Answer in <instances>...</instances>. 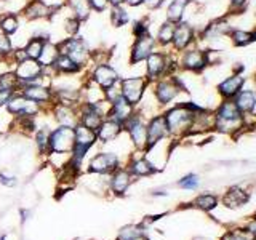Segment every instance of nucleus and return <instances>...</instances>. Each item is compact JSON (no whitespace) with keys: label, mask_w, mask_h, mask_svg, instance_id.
<instances>
[{"label":"nucleus","mask_w":256,"mask_h":240,"mask_svg":"<svg viewBox=\"0 0 256 240\" xmlns=\"http://www.w3.org/2000/svg\"><path fill=\"white\" fill-rule=\"evenodd\" d=\"M200 109H204L200 104L196 102H178L174 104L173 108L166 109L164 112L168 130H170V134L173 136H184L189 134L192 122H194L196 112H198Z\"/></svg>","instance_id":"f257e3e1"},{"label":"nucleus","mask_w":256,"mask_h":240,"mask_svg":"<svg viewBox=\"0 0 256 240\" xmlns=\"http://www.w3.org/2000/svg\"><path fill=\"white\" fill-rule=\"evenodd\" d=\"M216 124L214 128L221 133H236L245 126V116L240 112L234 100H221L214 109Z\"/></svg>","instance_id":"f03ea898"},{"label":"nucleus","mask_w":256,"mask_h":240,"mask_svg":"<svg viewBox=\"0 0 256 240\" xmlns=\"http://www.w3.org/2000/svg\"><path fill=\"white\" fill-rule=\"evenodd\" d=\"M150 86H152V94H154V98L160 108L172 104L182 92H186V86H184L182 80L178 74L165 76L156 80L154 84H150Z\"/></svg>","instance_id":"7ed1b4c3"},{"label":"nucleus","mask_w":256,"mask_h":240,"mask_svg":"<svg viewBox=\"0 0 256 240\" xmlns=\"http://www.w3.org/2000/svg\"><path fill=\"white\" fill-rule=\"evenodd\" d=\"M178 64L180 70L192 72V74H202V72L210 68L208 62V50H204L197 45L188 48L181 53H178Z\"/></svg>","instance_id":"20e7f679"},{"label":"nucleus","mask_w":256,"mask_h":240,"mask_svg":"<svg viewBox=\"0 0 256 240\" xmlns=\"http://www.w3.org/2000/svg\"><path fill=\"white\" fill-rule=\"evenodd\" d=\"M58 45L60 54H66L70 60H74L78 66L85 68L88 62L92 61V52L88 45L85 44V40L82 37H69L61 40Z\"/></svg>","instance_id":"39448f33"},{"label":"nucleus","mask_w":256,"mask_h":240,"mask_svg":"<svg viewBox=\"0 0 256 240\" xmlns=\"http://www.w3.org/2000/svg\"><path fill=\"white\" fill-rule=\"evenodd\" d=\"M149 86H150V82L148 80L146 76H133V77L120 78L122 96L128 102H132L133 106H138V104L142 101Z\"/></svg>","instance_id":"423d86ee"},{"label":"nucleus","mask_w":256,"mask_h":240,"mask_svg":"<svg viewBox=\"0 0 256 240\" xmlns=\"http://www.w3.org/2000/svg\"><path fill=\"white\" fill-rule=\"evenodd\" d=\"M197 45V29L192 26L189 21H181L176 24L173 42H172V50L176 53H181L188 48Z\"/></svg>","instance_id":"0eeeda50"},{"label":"nucleus","mask_w":256,"mask_h":240,"mask_svg":"<svg viewBox=\"0 0 256 240\" xmlns=\"http://www.w3.org/2000/svg\"><path fill=\"white\" fill-rule=\"evenodd\" d=\"M13 72L16 74V77H18L21 85H26V84H38L42 78H46L44 76V66H42V64H40L37 60H30V58H26V60L20 61L14 66V70Z\"/></svg>","instance_id":"6e6552de"},{"label":"nucleus","mask_w":256,"mask_h":240,"mask_svg":"<svg viewBox=\"0 0 256 240\" xmlns=\"http://www.w3.org/2000/svg\"><path fill=\"white\" fill-rule=\"evenodd\" d=\"M76 146V130L70 126H60L50 133V150L56 154L72 152Z\"/></svg>","instance_id":"1a4fd4ad"},{"label":"nucleus","mask_w":256,"mask_h":240,"mask_svg":"<svg viewBox=\"0 0 256 240\" xmlns=\"http://www.w3.org/2000/svg\"><path fill=\"white\" fill-rule=\"evenodd\" d=\"M232 29L234 28H232L229 20L222 16V18H216V20L210 21L206 26H204L200 30H197V38L205 40V42H214V40H220L224 37L229 38V34H230Z\"/></svg>","instance_id":"9d476101"},{"label":"nucleus","mask_w":256,"mask_h":240,"mask_svg":"<svg viewBox=\"0 0 256 240\" xmlns=\"http://www.w3.org/2000/svg\"><path fill=\"white\" fill-rule=\"evenodd\" d=\"M157 46H158L157 40L152 34L134 38V42L132 45V50H130V64L132 66H136V64L144 62L149 58V54L152 52L157 50Z\"/></svg>","instance_id":"9b49d317"},{"label":"nucleus","mask_w":256,"mask_h":240,"mask_svg":"<svg viewBox=\"0 0 256 240\" xmlns=\"http://www.w3.org/2000/svg\"><path fill=\"white\" fill-rule=\"evenodd\" d=\"M124 130H126L128 134H130L136 149H140V150L148 149V124H144L141 114L136 112V114L124 125Z\"/></svg>","instance_id":"f8f14e48"},{"label":"nucleus","mask_w":256,"mask_h":240,"mask_svg":"<svg viewBox=\"0 0 256 240\" xmlns=\"http://www.w3.org/2000/svg\"><path fill=\"white\" fill-rule=\"evenodd\" d=\"M246 85V77L242 72H232L230 76L222 78L216 85V93L220 94L221 100H234L240 90H244Z\"/></svg>","instance_id":"ddd939ff"},{"label":"nucleus","mask_w":256,"mask_h":240,"mask_svg":"<svg viewBox=\"0 0 256 240\" xmlns=\"http://www.w3.org/2000/svg\"><path fill=\"white\" fill-rule=\"evenodd\" d=\"M6 109L13 116H30L36 117L40 112V104L26 98L22 93H13L6 102Z\"/></svg>","instance_id":"4468645a"},{"label":"nucleus","mask_w":256,"mask_h":240,"mask_svg":"<svg viewBox=\"0 0 256 240\" xmlns=\"http://www.w3.org/2000/svg\"><path fill=\"white\" fill-rule=\"evenodd\" d=\"M90 78L93 82L101 86L102 90H108V88L114 86L116 84L120 82V76L118 72L110 66L109 62H102V64H94L93 70L90 72Z\"/></svg>","instance_id":"2eb2a0df"},{"label":"nucleus","mask_w":256,"mask_h":240,"mask_svg":"<svg viewBox=\"0 0 256 240\" xmlns=\"http://www.w3.org/2000/svg\"><path fill=\"white\" fill-rule=\"evenodd\" d=\"M61 8V5H48L45 0H30L22 8V13L29 21L37 20H52L53 14Z\"/></svg>","instance_id":"dca6fc26"},{"label":"nucleus","mask_w":256,"mask_h":240,"mask_svg":"<svg viewBox=\"0 0 256 240\" xmlns=\"http://www.w3.org/2000/svg\"><path fill=\"white\" fill-rule=\"evenodd\" d=\"M166 136H170V130H168L164 112L162 114L152 116L148 122V149L154 148L156 144H158L162 140H165Z\"/></svg>","instance_id":"f3484780"},{"label":"nucleus","mask_w":256,"mask_h":240,"mask_svg":"<svg viewBox=\"0 0 256 240\" xmlns=\"http://www.w3.org/2000/svg\"><path fill=\"white\" fill-rule=\"evenodd\" d=\"M21 93L26 96V98L32 100L37 104H46L54 101V93L48 85L42 84H26L21 85Z\"/></svg>","instance_id":"a211bd4d"},{"label":"nucleus","mask_w":256,"mask_h":240,"mask_svg":"<svg viewBox=\"0 0 256 240\" xmlns=\"http://www.w3.org/2000/svg\"><path fill=\"white\" fill-rule=\"evenodd\" d=\"M118 168V157L112 152H100L90 162V172L93 173H112Z\"/></svg>","instance_id":"6ab92c4d"},{"label":"nucleus","mask_w":256,"mask_h":240,"mask_svg":"<svg viewBox=\"0 0 256 240\" xmlns=\"http://www.w3.org/2000/svg\"><path fill=\"white\" fill-rule=\"evenodd\" d=\"M134 114H136V106H133L132 102H128L124 96H118L114 102H110V110L108 117L125 125Z\"/></svg>","instance_id":"aec40b11"},{"label":"nucleus","mask_w":256,"mask_h":240,"mask_svg":"<svg viewBox=\"0 0 256 240\" xmlns=\"http://www.w3.org/2000/svg\"><path fill=\"white\" fill-rule=\"evenodd\" d=\"M53 114H54V118L58 120V124L61 126L76 128L80 124V116H77L74 106H66V104L56 102L53 106Z\"/></svg>","instance_id":"412c9836"},{"label":"nucleus","mask_w":256,"mask_h":240,"mask_svg":"<svg viewBox=\"0 0 256 240\" xmlns=\"http://www.w3.org/2000/svg\"><path fill=\"white\" fill-rule=\"evenodd\" d=\"M194 4V0H172L166 6L165 12V20L178 24L181 21H184L186 18V13L189 10V6Z\"/></svg>","instance_id":"4be33fe9"},{"label":"nucleus","mask_w":256,"mask_h":240,"mask_svg":"<svg viewBox=\"0 0 256 240\" xmlns=\"http://www.w3.org/2000/svg\"><path fill=\"white\" fill-rule=\"evenodd\" d=\"M237 108L240 109V112L246 117L252 116L256 110V90L254 88H244L240 90L238 94L234 98Z\"/></svg>","instance_id":"5701e85b"},{"label":"nucleus","mask_w":256,"mask_h":240,"mask_svg":"<svg viewBox=\"0 0 256 240\" xmlns=\"http://www.w3.org/2000/svg\"><path fill=\"white\" fill-rule=\"evenodd\" d=\"M124 130V125L117 122V120L114 118H104V122L101 124V126L98 128V132H96V134H98V140L101 142H109V141H114L117 136L122 133Z\"/></svg>","instance_id":"b1692460"},{"label":"nucleus","mask_w":256,"mask_h":240,"mask_svg":"<svg viewBox=\"0 0 256 240\" xmlns=\"http://www.w3.org/2000/svg\"><path fill=\"white\" fill-rule=\"evenodd\" d=\"M174 29H176V24L174 22H170V21H164L162 24L158 26L157 29V36H156V40H157V45L162 46L164 50L165 48H172V42H173V36H174Z\"/></svg>","instance_id":"393cba45"},{"label":"nucleus","mask_w":256,"mask_h":240,"mask_svg":"<svg viewBox=\"0 0 256 240\" xmlns=\"http://www.w3.org/2000/svg\"><path fill=\"white\" fill-rule=\"evenodd\" d=\"M229 40L232 45L237 48H244L254 44V34L253 29H244V28H234L229 34Z\"/></svg>","instance_id":"a878e982"},{"label":"nucleus","mask_w":256,"mask_h":240,"mask_svg":"<svg viewBox=\"0 0 256 240\" xmlns=\"http://www.w3.org/2000/svg\"><path fill=\"white\" fill-rule=\"evenodd\" d=\"M48 36L46 34H37L32 38L28 40L26 46H24V52H26V56L30 60H38V56L42 54V50L45 44L48 42Z\"/></svg>","instance_id":"bb28decb"},{"label":"nucleus","mask_w":256,"mask_h":240,"mask_svg":"<svg viewBox=\"0 0 256 240\" xmlns=\"http://www.w3.org/2000/svg\"><path fill=\"white\" fill-rule=\"evenodd\" d=\"M68 6L70 8L72 16H76L80 22L86 21L93 12L90 0H68Z\"/></svg>","instance_id":"cd10ccee"},{"label":"nucleus","mask_w":256,"mask_h":240,"mask_svg":"<svg viewBox=\"0 0 256 240\" xmlns=\"http://www.w3.org/2000/svg\"><path fill=\"white\" fill-rule=\"evenodd\" d=\"M53 66H54L56 72H58V76L60 74H68V76L69 74H78V72L84 69L82 66H78L74 60H70L66 54H60L58 58H56Z\"/></svg>","instance_id":"c85d7f7f"},{"label":"nucleus","mask_w":256,"mask_h":240,"mask_svg":"<svg viewBox=\"0 0 256 240\" xmlns=\"http://www.w3.org/2000/svg\"><path fill=\"white\" fill-rule=\"evenodd\" d=\"M132 182V173L130 170H117L114 172V176H112V181H110V186H112V190L116 192V194H124L126 190V188L130 186Z\"/></svg>","instance_id":"c756f323"},{"label":"nucleus","mask_w":256,"mask_h":240,"mask_svg":"<svg viewBox=\"0 0 256 240\" xmlns=\"http://www.w3.org/2000/svg\"><path fill=\"white\" fill-rule=\"evenodd\" d=\"M60 56V50H58V45L56 44H52L50 40L45 44V46H44V50H42V54L38 56V62L42 64L44 68H46V66H53L54 64V61H56V58Z\"/></svg>","instance_id":"7c9ffc66"},{"label":"nucleus","mask_w":256,"mask_h":240,"mask_svg":"<svg viewBox=\"0 0 256 240\" xmlns=\"http://www.w3.org/2000/svg\"><path fill=\"white\" fill-rule=\"evenodd\" d=\"M156 172H157V168L144 157L136 158L130 164V173H133L136 176H149V174L156 173Z\"/></svg>","instance_id":"2f4dec72"},{"label":"nucleus","mask_w":256,"mask_h":240,"mask_svg":"<svg viewBox=\"0 0 256 240\" xmlns=\"http://www.w3.org/2000/svg\"><path fill=\"white\" fill-rule=\"evenodd\" d=\"M20 80L16 77L14 72H5L0 74V93H8L13 94L20 88Z\"/></svg>","instance_id":"473e14b6"},{"label":"nucleus","mask_w":256,"mask_h":240,"mask_svg":"<svg viewBox=\"0 0 256 240\" xmlns=\"http://www.w3.org/2000/svg\"><path fill=\"white\" fill-rule=\"evenodd\" d=\"M109 10H110L109 13L110 24L114 28H122L130 21V16H128V12L125 10L124 5H114V6H110Z\"/></svg>","instance_id":"72a5a7b5"},{"label":"nucleus","mask_w":256,"mask_h":240,"mask_svg":"<svg viewBox=\"0 0 256 240\" xmlns=\"http://www.w3.org/2000/svg\"><path fill=\"white\" fill-rule=\"evenodd\" d=\"M248 202V196L240 188H230L224 197V204L229 206H240Z\"/></svg>","instance_id":"f704fd0d"},{"label":"nucleus","mask_w":256,"mask_h":240,"mask_svg":"<svg viewBox=\"0 0 256 240\" xmlns=\"http://www.w3.org/2000/svg\"><path fill=\"white\" fill-rule=\"evenodd\" d=\"M18 28H20L18 14H14V13L2 14V18H0V30H4L8 36H12L18 30Z\"/></svg>","instance_id":"c9c22d12"},{"label":"nucleus","mask_w":256,"mask_h":240,"mask_svg":"<svg viewBox=\"0 0 256 240\" xmlns=\"http://www.w3.org/2000/svg\"><path fill=\"white\" fill-rule=\"evenodd\" d=\"M132 32H133L134 38H138V37H142V36L150 34V21H149L148 18H142V20L134 21Z\"/></svg>","instance_id":"e433bc0d"},{"label":"nucleus","mask_w":256,"mask_h":240,"mask_svg":"<svg viewBox=\"0 0 256 240\" xmlns=\"http://www.w3.org/2000/svg\"><path fill=\"white\" fill-rule=\"evenodd\" d=\"M12 53H13V45H12L10 36L5 34L4 30H0V56H2L4 60H6Z\"/></svg>","instance_id":"4c0bfd02"},{"label":"nucleus","mask_w":256,"mask_h":240,"mask_svg":"<svg viewBox=\"0 0 256 240\" xmlns=\"http://www.w3.org/2000/svg\"><path fill=\"white\" fill-rule=\"evenodd\" d=\"M50 133L52 132H46V130H38L37 132V146L40 152H45L50 150Z\"/></svg>","instance_id":"58836bf2"},{"label":"nucleus","mask_w":256,"mask_h":240,"mask_svg":"<svg viewBox=\"0 0 256 240\" xmlns=\"http://www.w3.org/2000/svg\"><path fill=\"white\" fill-rule=\"evenodd\" d=\"M196 205L202 208V210H212V208L216 206V197L212 196V194L198 196L197 200H196Z\"/></svg>","instance_id":"ea45409f"},{"label":"nucleus","mask_w":256,"mask_h":240,"mask_svg":"<svg viewBox=\"0 0 256 240\" xmlns=\"http://www.w3.org/2000/svg\"><path fill=\"white\" fill-rule=\"evenodd\" d=\"M64 24H66V28H64V29H66L68 34H69V36H72V37H76V36L78 34V30H80V24H82V22H80V21L76 18V16H70V18H68V20H66V22H64Z\"/></svg>","instance_id":"a19ab883"},{"label":"nucleus","mask_w":256,"mask_h":240,"mask_svg":"<svg viewBox=\"0 0 256 240\" xmlns=\"http://www.w3.org/2000/svg\"><path fill=\"white\" fill-rule=\"evenodd\" d=\"M222 240H253V232H246V230H234L230 234L224 236Z\"/></svg>","instance_id":"79ce46f5"},{"label":"nucleus","mask_w":256,"mask_h":240,"mask_svg":"<svg viewBox=\"0 0 256 240\" xmlns=\"http://www.w3.org/2000/svg\"><path fill=\"white\" fill-rule=\"evenodd\" d=\"M197 186H198L197 174H188L180 181V188H182V189H196Z\"/></svg>","instance_id":"37998d69"},{"label":"nucleus","mask_w":256,"mask_h":240,"mask_svg":"<svg viewBox=\"0 0 256 240\" xmlns=\"http://www.w3.org/2000/svg\"><path fill=\"white\" fill-rule=\"evenodd\" d=\"M250 0H229V12L230 13H242Z\"/></svg>","instance_id":"c03bdc74"},{"label":"nucleus","mask_w":256,"mask_h":240,"mask_svg":"<svg viewBox=\"0 0 256 240\" xmlns=\"http://www.w3.org/2000/svg\"><path fill=\"white\" fill-rule=\"evenodd\" d=\"M138 236H141V232L138 230V228L128 226V228L122 229V232H120V236H118V240H132V238L138 237Z\"/></svg>","instance_id":"a18cd8bd"},{"label":"nucleus","mask_w":256,"mask_h":240,"mask_svg":"<svg viewBox=\"0 0 256 240\" xmlns=\"http://www.w3.org/2000/svg\"><path fill=\"white\" fill-rule=\"evenodd\" d=\"M90 4H92L93 10L98 13H102V12H106L108 8H110L109 0H90Z\"/></svg>","instance_id":"49530a36"},{"label":"nucleus","mask_w":256,"mask_h":240,"mask_svg":"<svg viewBox=\"0 0 256 240\" xmlns=\"http://www.w3.org/2000/svg\"><path fill=\"white\" fill-rule=\"evenodd\" d=\"M165 4V0H144V5L148 6V10H158Z\"/></svg>","instance_id":"de8ad7c7"},{"label":"nucleus","mask_w":256,"mask_h":240,"mask_svg":"<svg viewBox=\"0 0 256 240\" xmlns=\"http://www.w3.org/2000/svg\"><path fill=\"white\" fill-rule=\"evenodd\" d=\"M0 181H2V184H5V186H8V188H13L16 184L14 178H12V176H5V174H0Z\"/></svg>","instance_id":"09e8293b"},{"label":"nucleus","mask_w":256,"mask_h":240,"mask_svg":"<svg viewBox=\"0 0 256 240\" xmlns=\"http://www.w3.org/2000/svg\"><path fill=\"white\" fill-rule=\"evenodd\" d=\"M124 5L132 6V8H138V6L144 5V0H124Z\"/></svg>","instance_id":"8fccbe9b"},{"label":"nucleus","mask_w":256,"mask_h":240,"mask_svg":"<svg viewBox=\"0 0 256 240\" xmlns=\"http://www.w3.org/2000/svg\"><path fill=\"white\" fill-rule=\"evenodd\" d=\"M10 96L12 94H8V93H0V108L6 106V102H8V100H10Z\"/></svg>","instance_id":"3c124183"},{"label":"nucleus","mask_w":256,"mask_h":240,"mask_svg":"<svg viewBox=\"0 0 256 240\" xmlns=\"http://www.w3.org/2000/svg\"><path fill=\"white\" fill-rule=\"evenodd\" d=\"M109 4H110V6H114V5H124V0H109Z\"/></svg>","instance_id":"603ef678"},{"label":"nucleus","mask_w":256,"mask_h":240,"mask_svg":"<svg viewBox=\"0 0 256 240\" xmlns=\"http://www.w3.org/2000/svg\"><path fill=\"white\" fill-rule=\"evenodd\" d=\"M250 230L253 232V236H256V222H254V224H252V226H250Z\"/></svg>","instance_id":"864d4df0"},{"label":"nucleus","mask_w":256,"mask_h":240,"mask_svg":"<svg viewBox=\"0 0 256 240\" xmlns=\"http://www.w3.org/2000/svg\"><path fill=\"white\" fill-rule=\"evenodd\" d=\"M132 240H148L146 237H142V236H138V237H134V238H132Z\"/></svg>","instance_id":"5fc2aeb1"},{"label":"nucleus","mask_w":256,"mask_h":240,"mask_svg":"<svg viewBox=\"0 0 256 240\" xmlns=\"http://www.w3.org/2000/svg\"><path fill=\"white\" fill-rule=\"evenodd\" d=\"M253 88L256 90V72H254V76H253Z\"/></svg>","instance_id":"6e6d98bb"},{"label":"nucleus","mask_w":256,"mask_h":240,"mask_svg":"<svg viewBox=\"0 0 256 240\" xmlns=\"http://www.w3.org/2000/svg\"><path fill=\"white\" fill-rule=\"evenodd\" d=\"M253 34H254V42H256V28L253 29Z\"/></svg>","instance_id":"4d7b16f0"},{"label":"nucleus","mask_w":256,"mask_h":240,"mask_svg":"<svg viewBox=\"0 0 256 240\" xmlns=\"http://www.w3.org/2000/svg\"><path fill=\"white\" fill-rule=\"evenodd\" d=\"M0 18H2V14H0Z\"/></svg>","instance_id":"13d9d810"},{"label":"nucleus","mask_w":256,"mask_h":240,"mask_svg":"<svg viewBox=\"0 0 256 240\" xmlns=\"http://www.w3.org/2000/svg\"><path fill=\"white\" fill-rule=\"evenodd\" d=\"M2 2H4V0H2Z\"/></svg>","instance_id":"bf43d9fd"},{"label":"nucleus","mask_w":256,"mask_h":240,"mask_svg":"<svg viewBox=\"0 0 256 240\" xmlns=\"http://www.w3.org/2000/svg\"><path fill=\"white\" fill-rule=\"evenodd\" d=\"M254 216H256V214H254Z\"/></svg>","instance_id":"052dcab7"}]
</instances>
